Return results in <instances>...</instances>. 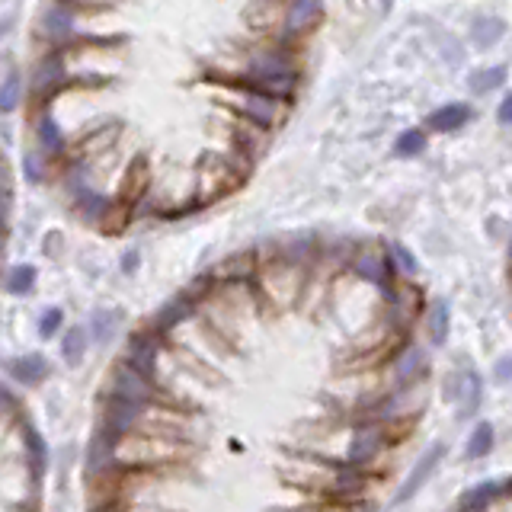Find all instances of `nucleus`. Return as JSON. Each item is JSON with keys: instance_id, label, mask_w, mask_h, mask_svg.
<instances>
[{"instance_id": "1", "label": "nucleus", "mask_w": 512, "mask_h": 512, "mask_svg": "<svg viewBox=\"0 0 512 512\" xmlns=\"http://www.w3.org/2000/svg\"><path fill=\"white\" fill-rule=\"evenodd\" d=\"M215 80H231V84L260 90L266 96H276V100L292 103V96L301 87V64L292 45L285 42H269V45H256L244 55V68L240 74H215Z\"/></svg>"}, {"instance_id": "2", "label": "nucleus", "mask_w": 512, "mask_h": 512, "mask_svg": "<svg viewBox=\"0 0 512 512\" xmlns=\"http://www.w3.org/2000/svg\"><path fill=\"white\" fill-rule=\"evenodd\" d=\"M218 84L224 87V96H228V103L224 106H231V112H237L240 119L260 125V128H266V132L282 125L285 112H288L285 100H276V96H266L260 90H250V87H240V84H231V80H218Z\"/></svg>"}, {"instance_id": "3", "label": "nucleus", "mask_w": 512, "mask_h": 512, "mask_svg": "<svg viewBox=\"0 0 512 512\" xmlns=\"http://www.w3.org/2000/svg\"><path fill=\"white\" fill-rule=\"evenodd\" d=\"M68 55H71V48H52V52H45L36 68H32L29 100L39 106V112L48 109V103H52V100H58V93L74 87V74L68 68Z\"/></svg>"}, {"instance_id": "4", "label": "nucleus", "mask_w": 512, "mask_h": 512, "mask_svg": "<svg viewBox=\"0 0 512 512\" xmlns=\"http://www.w3.org/2000/svg\"><path fill=\"white\" fill-rule=\"evenodd\" d=\"M391 445V432L388 423H375V420H359L352 436L346 442V452L343 461L352 464V468H362L368 471L372 464L384 455V448Z\"/></svg>"}, {"instance_id": "5", "label": "nucleus", "mask_w": 512, "mask_h": 512, "mask_svg": "<svg viewBox=\"0 0 512 512\" xmlns=\"http://www.w3.org/2000/svg\"><path fill=\"white\" fill-rule=\"evenodd\" d=\"M349 272L356 276L359 282L372 285V288H381V292H388L400 282V272L391 260L388 247H356V256L349 260Z\"/></svg>"}, {"instance_id": "6", "label": "nucleus", "mask_w": 512, "mask_h": 512, "mask_svg": "<svg viewBox=\"0 0 512 512\" xmlns=\"http://www.w3.org/2000/svg\"><path fill=\"white\" fill-rule=\"evenodd\" d=\"M320 20H324V7L314 4V0H298V4H288L282 10V16H279V42L295 48Z\"/></svg>"}, {"instance_id": "7", "label": "nucleus", "mask_w": 512, "mask_h": 512, "mask_svg": "<svg viewBox=\"0 0 512 512\" xmlns=\"http://www.w3.org/2000/svg\"><path fill=\"white\" fill-rule=\"evenodd\" d=\"M39 36H45L48 42H58V48H71L80 36H84V32L77 29V7H68V4L42 7Z\"/></svg>"}, {"instance_id": "8", "label": "nucleus", "mask_w": 512, "mask_h": 512, "mask_svg": "<svg viewBox=\"0 0 512 512\" xmlns=\"http://www.w3.org/2000/svg\"><path fill=\"white\" fill-rule=\"evenodd\" d=\"M388 375H391V384H388L391 391H404V388H416V384H423L426 375H429L426 349L407 343L394 356V362L388 365Z\"/></svg>"}, {"instance_id": "9", "label": "nucleus", "mask_w": 512, "mask_h": 512, "mask_svg": "<svg viewBox=\"0 0 512 512\" xmlns=\"http://www.w3.org/2000/svg\"><path fill=\"white\" fill-rule=\"evenodd\" d=\"M32 132H36V141H39V151L48 157V160H58L71 151V141L64 135L61 122L52 116V109H42L32 116Z\"/></svg>"}, {"instance_id": "10", "label": "nucleus", "mask_w": 512, "mask_h": 512, "mask_svg": "<svg viewBox=\"0 0 512 512\" xmlns=\"http://www.w3.org/2000/svg\"><path fill=\"white\" fill-rule=\"evenodd\" d=\"M445 452H448V448H445L442 442L426 448V452L420 455V461H416L413 468H410V474H407V480H404V487L397 490V496H394V503H397V506H400V503H407L410 496H416V493L423 490V484H426V480H429L432 474H436V468L442 464Z\"/></svg>"}, {"instance_id": "11", "label": "nucleus", "mask_w": 512, "mask_h": 512, "mask_svg": "<svg viewBox=\"0 0 512 512\" xmlns=\"http://www.w3.org/2000/svg\"><path fill=\"white\" fill-rule=\"evenodd\" d=\"M20 445H23V468L29 471L32 484H42V477L48 471V445L26 420H20Z\"/></svg>"}, {"instance_id": "12", "label": "nucleus", "mask_w": 512, "mask_h": 512, "mask_svg": "<svg viewBox=\"0 0 512 512\" xmlns=\"http://www.w3.org/2000/svg\"><path fill=\"white\" fill-rule=\"evenodd\" d=\"M455 397H458V420H468V416L480 410V400H484V378L474 368H464L461 375H455Z\"/></svg>"}, {"instance_id": "13", "label": "nucleus", "mask_w": 512, "mask_h": 512, "mask_svg": "<svg viewBox=\"0 0 512 512\" xmlns=\"http://www.w3.org/2000/svg\"><path fill=\"white\" fill-rule=\"evenodd\" d=\"M503 496V484L500 480H480L477 487H471L461 496L458 512H490Z\"/></svg>"}, {"instance_id": "14", "label": "nucleus", "mask_w": 512, "mask_h": 512, "mask_svg": "<svg viewBox=\"0 0 512 512\" xmlns=\"http://www.w3.org/2000/svg\"><path fill=\"white\" fill-rule=\"evenodd\" d=\"M7 375L20 384H39L48 378V359L42 352H29V356H20V359H10L7 365Z\"/></svg>"}, {"instance_id": "15", "label": "nucleus", "mask_w": 512, "mask_h": 512, "mask_svg": "<svg viewBox=\"0 0 512 512\" xmlns=\"http://www.w3.org/2000/svg\"><path fill=\"white\" fill-rule=\"evenodd\" d=\"M448 333H452V308H448V301L439 298V301H432L426 311V336L432 346H445Z\"/></svg>"}, {"instance_id": "16", "label": "nucleus", "mask_w": 512, "mask_h": 512, "mask_svg": "<svg viewBox=\"0 0 512 512\" xmlns=\"http://www.w3.org/2000/svg\"><path fill=\"white\" fill-rule=\"evenodd\" d=\"M468 119H471L468 103H445L429 116V128H436V132H458Z\"/></svg>"}, {"instance_id": "17", "label": "nucleus", "mask_w": 512, "mask_h": 512, "mask_svg": "<svg viewBox=\"0 0 512 512\" xmlns=\"http://www.w3.org/2000/svg\"><path fill=\"white\" fill-rule=\"evenodd\" d=\"M90 343H93V336H90L87 327H71V330H64V336H61V356H64V362H68V365H77L80 359L87 356Z\"/></svg>"}, {"instance_id": "18", "label": "nucleus", "mask_w": 512, "mask_h": 512, "mask_svg": "<svg viewBox=\"0 0 512 512\" xmlns=\"http://www.w3.org/2000/svg\"><path fill=\"white\" fill-rule=\"evenodd\" d=\"M36 282H39V272L29 263H16L7 272V292L10 295H29L32 288H36Z\"/></svg>"}, {"instance_id": "19", "label": "nucleus", "mask_w": 512, "mask_h": 512, "mask_svg": "<svg viewBox=\"0 0 512 512\" xmlns=\"http://www.w3.org/2000/svg\"><path fill=\"white\" fill-rule=\"evenodd\" d=\"M493 445H496V432H493V426L490 423H477L474 426V432L468 436V458L471 461H477V458H487L490 452H493Z\"/></svg>"}, {"instance_id": "20", "label": "nucleus", "mask_w": 512, "mask_h": 512, "mask_svg": "<svg viewBox=\"0 0 512 512\" xmlns=\"http://www.w3.org/2000/svg\"><path fill=\"white\" fill-rule=\"evenodd\" d=\"M426 144H429V135L423 128H407V132H400L394 138V154L397 157H420L426 151Z\"/></svg>"}, {"instance_id": "21", "label": "nucleus", "mask_w": 512, "mask_h": 512, "mask_svg": "<svg viewBox=\"0 0 512 512\" xmlns=\"http://www.w3.org/2000/svg\"><path fill=\"white\" fill-rule=\"evenodd\" d=\"M87 330H90V336H93L96 343H106L109 336L119 330V314H116V311H109V308L93 311V317H90Z\"/></svg>"}, {"instance_id": "22", "label": "nucleus", "mask_w": 512, "mask_h": 512, "mask_svg": "<svg viewBox=\"0 0 512 512\" xmlns=\"http://www.w3.org/2000/svg\"><path fill=\"white\" fill-rule=\"evenodd\" d=\"M471 36L480 48H490L496 39L503 36V23L496 20V16H477L474 20V29H471Z\"/></svg>"}, {"instance_id": "23", "label": "nucleus", "mask_w": 512, "mask_h": 512, "mask_svg": "<svg viewBox=\"0 0 512 512\" xmlns=\"http://www.w3.org/2000/svg\"><path fill=\"white\" fill-rule=\"evenodd\" d=\"M23 173L29 183H45L48 173H52V160H48L42 151H26L23 154Z\"/></svg>"}, {"instance_id": "24", "label": "nucleus", "mask_w": 512, "mask_h": 512, "mask_svg": "<svg viewBox=\"0 0 512 512\" xmlns=\"http://www.w3.org/2000/svg\"><path fill=\"white\" fill-rule=\"evenodd\" d=\"M506 84V64H493V68H484L471 77V90L474 93H490L496 87Z\"/></svg>"}, {"instance_id": "25", "label": "nucleus", "mask_w": 512, "mask_h": 512, "mask_svg": "<svg viewBox=\"0 0 512 512\" xmlns=\"http://www.w3.org/2000/svg\"><path fill=\"white\" fill-rule=\"evenodd\" d=\"M23 100V77L16 71H7L4 84H0V109L4 112H13Z\"/></svg>"}, {"instance_id": "26", "label": "nucleus", "mask_w": 512, "mask_h": 512, "mask_svg": "<svg viewBox=\"0 0 512 512\" xmlns=\"http://www.w3.org/2000/svg\"><path fill=\"white\" fill-rule=\"evenodd\" d=\"M384 247H388V253H391V260H394L397 272H404L407 279L420 272V263H416V256H413L404 244H384Z\"/></svg>"}, {"instance_id": "27", "label": "nucleus", "mask_w": 512, "mask_h": 512, "mask_svg": "<svg viewBox=\"0 0 512 512\" xmlns=\"http://www.w3.org/2000/svg\"><path fill=\"white\" fill-rule=\"evenodd\" d=\"M61 324H64V311L61 308H45L42 314H39V336L42 340H52V336L61 330Z\"/></svg>"}, {"instance_id": "28", "label": "nucleus", "mask_w": 512, "mask_h": 512, "mask_svg": "<svg viewBox=\"0 0 512 512\" xmlns=\"http://www.w3.org/2000/svg\"><path fill=\"white\" fill-rule=\"evenodd\" d=\"M496 119H500L503 125H512V93H506L503 103L496 106Z\"/></svg>"}, {"instance_id": "29", "label": "nucleus", "mask_w": 512, "mask_h": 512, "mask_svg": "<svg viewBox=\"0 0 512 512\" xmlns=\"http://www.w3.org/2000/svg\"><path fill=\"white\" fill-rule=\"evenodd\" d=\"M496 381H512V356L500 359V365H496Z\"/></svg>"}, {"instance_id": "30", "label": "nucleus", "mask_w": 512, "mask_h": 512, "mask_svg": "<svg viewBox=\"0 0 512 512\" xmlns=\"http://www.w3.org/2000/svg\"><path fill=\"white\" fill-rule=\"evenodd\" d=\"M135 269H138V253L132 250V253L122 256V272H135Z\"/></svg>"}, {"instance_id": "31", "label": "nucleus", "mask_w": 512, "mask_h": 512, "mask_svg": "<svg viewBox=\"0 0 512 512\" xmlns=\"http://www.w3.org/2000/svg\"><path fill=\"white\" fill-rule=\"evenodd\" d=\"M509 266H512V240H509Z\"/></svg>"}]
</instances>
